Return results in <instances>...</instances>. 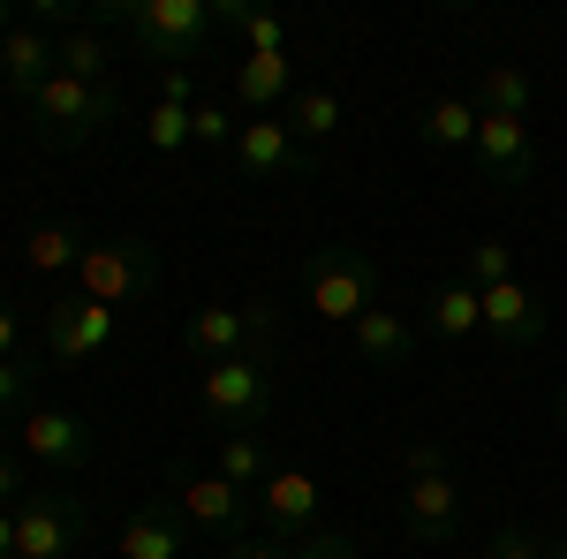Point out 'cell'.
Segmentation results:
<instances>
[{
	"instance_id": "cell-1",
	"label": "cell",
	"mask_w": 567,
	"mask_h": 559,
	"mask_svg": "<svg viewBox=\"0 0 567 559\" xmlns=\"http://www.w3.org/2000/svg\"><path fill=\"white\" fill-rule=\"evenodd\" d=\"M91 23H122L144 61L189 69L205 61V39H213V0H99Z\"/></svg>"
},
{
	"instance_id": "cell-22",
	"label": "cell",
	"mask_w": 567,
	"mask_h": 559,
	"mask_svg": "<svg viewBox=\"0 0 567 559\" xmlns=\"http://www.w3.org/2000/svg\"><path fill=\"white\" fill-rule=\"evenodd\" d=\"M84 250H91V235L76 219H45V227L23 235V272H76Z\"/></svg>"
},
{
	"instance_id": "cell-17",
	"label": "cell",
	"mask_w": 567,
	"mask_h": 559,
	"mask_svg": "<svg viewBox=\"0 0 567 559\" xmlns=\"http://www.w3.org/2000/svg\"><path fill=\"white\" fill-rule=\"evenodd\" d=\"M349 355L371 363V371H409V363H416V325H409L393 302H379V310H363L349 325Z\"/></svg>"
},
{
	"instance_id": "cell-20",
	"label": "cell",
	"mask_w": 567,
	"mask_h": 559,
	"mask_svg": "<svg viewBox=\"0 0 567 559\" xmlns=\"http://www.w3.org/2000/svg\"><path fill=\"white\" fill-rule=\"evenodd\" d=\"M424 325H432V341L462 348L484 333V296L470 288V280H439L432 296H424Z\"/></svg>"
},
{
	"instance_id": "cell-3",
	"label": "cell",
	"mask_w": 567,
	"mask_h": 559,
	"mask_svg": "<svg viewBox=\"0 0 567 559\" xmlns=\"http://www.w3.org/2000/svg\"><path fill=\"white\" fill-rule=\"evenodd\" d=\"M114 114H122L114 84H76V76H53V84L23 106V122H31V136H39L45 152H84L91 136L114 130Z\"/></svg>"
},
{
	"instance_id": "cell-40",
	"label": "cell",
	"mask_w": 567,
	"mask_h": 559,
	"mask_svg": "<svg viewBox=\"0 0 567 559\" xmlns=\"http://www.w3.org/2000/svg\"><path fill=\"white\" fill-rule=\"evenodd\" d=\"M545 545H553V559H567V521H560V537H545Z\"/></svg>"
},
{
	"instance_id": "cell-10",
	"label": "cell",
	"mask_w": 567,
	"mask_h": 559,
	"mask_svg": "<svg viewBox=\"0 0 567 559\" xmlns=\"http://www.w3.org/2000/svg\"><path fill=\"white\" fill-rule=\"evenodd\" d=\"M470 174L492 182V189H529V182H537V136H529V122L484 114L477 144H470Z\"/></svg>"
},
{
	"instance_id": "cell-24",
	"label": "cell",
	"mask_w": 567,
	"mask_h": 559,
	"mask_svg": "<svg viewBox=\"0 0 567 559\" xmlns=\"http://www.w3.org/2000/svg\"><path fill=\"white\" fill-rule=\"evenodd\" d=\"M219 476H227L235 491H265V484H272V454H265L258 431H227V438H219Z\"/></svg>"
},
{
	"instance_id": "cell-36",
	"label": "cell",
	"mask_w": 567,
	"mask_h": 559,
	"mask_svg": "<svg viewBox=\"0 0 567 559\" xmlns=\"http://www.w3.org/2000/svg\"><path fill=\"white\" fill-rule=\"evenodd\" d=\"M16 491H23V462L0 446V507H16Z\"/></svg>"
},
{
	"instance_id": "cell-29",
	"label": "cell",
	"mask_w": 567,
	"mask_h": 559,
	"mask_svg": "<svg viewBox=\"0 0 567 559\" xmlns=\"http://www.w3.org/2000/svg\"><path fill=\"white\" fill-rule=\"evenodd\" d=\"M53 53H61V76H76V84H106V45H99V31H61L53 39Z\"/></svg>"
},
{
	"instance_id": "cell-33",
	"label": "cell",
	"mask_w": 567,
	"mask_h": 559,
	"mask_svg": "<svg viewBox=\"0 0 567 559\" xmlns=\"http://www.w3.org/2000/svg\"><path fill=\"white\" fill-rule=\"evenodd\" d=\"M288 559H363V545L349 529H310L303 545H288Z\"/></svg>"
},
{
	"instance_id": "cell-23",
	"label": "cell",
	"mask_w": 567,
	"mask_h": 559,
	"mask_svg": "<svg viewBox=\"0 0 567 559\" xmlns=\"http://www.w3.org/2000/svg\"><path fill=\"white\" fill-rule=\"evenodd\" d=\"M470 99H477V114H507V122H523L529 99H537V84H529V69H515V61H492Z\"/></svg>"
},
{
	"instance_id": "cell-18",
	"label": "cell",
	"mask_w": 567,
	"mask_h": 559,
	"mask_svg": "<svg viewBox=\"0 0 567 559\" xmlns=\"http://www.w3.org/2000/svg\"><path fill=\"white\" fill-rule=\"evenodd\" d=\"M258 499H265V529H272V545H303L310 529H318V476L272 469V484H265Z\"/></svg>"
},
{
	"instance_id": "cell-28",
	"label": "cell",
	"mask_w": 567,
	"mask_h": 559,
	"mask_svg": "<svg viewBox=\"0 0 567 559\" xmlns=\"http://www.w3.org/2000/svg\"><path fill=\"white\" fill-rule=\"evenodd\" d=\"M31 408H39V363L0 355V424H23Z\"/></svg>"
},
{
	"instance_id": "cell-39",
	"label": "cell",
	"mask_w": 567,
	"mask_h": 559,
	"mask_svg": "<svg viewBox=\"0 0 567 559\" xmlns=\"http://www.w3.org/2000/svg\"><path fill=\"white\" fill-rule=\"evenodd\" d=\"M0 559H16V507H0Z\"/></svg>"
},
{
	"instance_id": "cell-4",
	"label": "cell",
	"mask_w": 567,
	"mask_h": 559,
	"mask_svg": "<svg viewBox=\"0 0 567 559\" xmlns=\"http://www.w3.org/2000/svg\"><path fill=\"white\" fill-rule=\"evenodd\" d=\"M280 333H288L280 302H205V310L182 325V348H189L197 363H235V355H265V363H272Z\"/></svg>"
},
{
	"instance_id": "cell-5",
	"label": "cell",
	"mask_w": 567,
	"mask_h": 559,
	"mask_svg": "<svg viewBox=\"0 0 567 559\" xmlns=\"http://www.w3.org/2000/svg\"><path fill=\"white\" fill-rule=\"evenodd\" d=\"M152 288H159V250H152L144 235H106V242H91L84 265H76V296L106 302V310L144 302Z\"/></svg>"
},
{
	"instance_id": "cell-41",
	"label": "cell",
	"mask_w": 567,
	"mask_h": 559,
	"mask_svg": "<svg viewBox=\"0 0 567 559\" xmlns=\"http://www.w3.org/2000/svg\"><path fill=\"white\" fill-rule=\"evenodd\" d=\"M553 416H560V424H567V386H560V393H553Z\"/></svg>"
},
{
	"instance_id": "cell-16",
	"label": "cell",
	"mask_w": 567,
	"mask_h": 559,
	"mask_svg": "<svg viewBox=\"0 0 567 559\" xmlns=\"http://www.w3.org/2000/svg\"><path fill=\"white\" fill-rule=\"evenodd\" d=\"M545 325H553V310H545V296H529L523 280L484 288V333H492V348H537Z\"/></svg>"
},
{
	"instance_id": "cell-13",
	"label": "cell",
	"mask_w": 567,
	"mask_h": 559,
	"mask_svg": "<svg viewBox=\"0 0 567 559\" xmlns=\"http://www.w3.org/2000/svg\"><path fill=\"white\" fill-rule=\"evenodd\" d=\"M401 529H409L416 545H454V537H462V484H454V469L409 476V499H401Z\"/></svg>"
},
{
	"instance_id": "cell-21",
	"label": "cell",
	"mask_w": 567,
	"mask_h": 559,
	"mask_svg": "<svg viewBox=\"0 0 567 559\" xmlns=\"http://www.w3.org/2000/svg\"><path fill=\"white\" fill-rule=\"evenodd\" d=\"M477 99H432L424 106V122H416V136H424V152H439V159H470V144H477Z\"/></svg>"
},
{
	"instance_id": "cell-9",
	"label": "cell",
	"mask_w": 567,
	"mask_h": 559,
	"mask_svg": "<svg viewBox=\"0 0 567 559\" xmlns=\"http://www.w3.org/2000/svg\"><path fill=\"white\" fill-rule=\"evenodd\" d=\"M23 454H31V462H39L53 484H69V476L91 469L99 431H91L76 408H31V416H23Z\"/></svg>"
},
{
	"instance_id": "cell-26",
	"label": "cell",
	"mask_w": 567,
	"mask_h": 559,
	"mask_svg": "<svg viewBox=\"0 0 567 559\" xmlns=\"http://www.w3.org/2000/svg\"><path fill=\"white\" fill-rule=\"evenodd\" d=\"M280 122H288V136H296V144H303V152H318V144H326V136L341 130V99H333V91H296V99H288V114H280Z\"/></svg>"
},
{
	"instance_id": "cell-32",
	"label": "cell",
	"mask_w": 567,
	"mask_h": 559,
	"mask_svg": "<svg viewBox=\"0 0 567 559\" xmlns=\"http://www.w3.org/2000/svg\"><path fill=\"white\" fill-rule=\"evenodd\" d=\"M484 559H553V545H545L529 521H499V529L484 537Z\"/></svg>"
},
{
	"instance_id": "cell-37",
	"label": "cell",
	"mask_w": 567,
	"mask_h": 559,
	"mask_svg": "<svg viewBox=\"0 0 567 559\" xmlns=\"http://www.w3.org/2000/svg\"><path fill=\"white\" fill-rule=\"evenodd\" d=\"M0 355H23V325H16V310L0 296Z\"/></svg>"
},
{
	"instance_id": "cell-31",
	"label": "cell",
	"mask_w": 567,
	"mask_h": 559,
	"mask_svg": "<svg viewBox=\"0 0 567 559\" xmlns=\"http://www.w3.org/2000/svg\"><path fill=\"white\" fill-rule=\"evenodd\" d=\"M462 280H470V288H499V280H515V250H507V242H492V235H484V242H470V272H462Z\"/></svg>"
},
{
	"instance_id": "cell-7",
	"label": "cell",
	"mask_w": 567,
	"mask_h": 559,
	"mask_svg": "<svg viewBox=\"0 0 567 559\" xmlns=\"http://www.w3.org/2000/svg\"><path fill=\"white\" fill-rule=\"evenodd\" d=\"M272 363L265 355H235V363H205L197 379V408L213 416L219 431H258L272 416Z\"/></svg>"
},
{
	"instance_id": "cell-30",
	"label": "cell",
	"mask_w": 567,
	"mask_h": 559,
	"mask_svg": "<svg viewBox=\"0 0 567 559\" xmlns=\"http://www.w3.org/2000/svg\"><path fill=\"white\" fill-rule=\"evenodd\" d=\"M144 144H152V152H189V106L152 99V106H144Z\"/></svg>"
},
{
	"instance_id": "cell-35",
	"label": "cell",
	"mask_w": 567,
	"mask_h": 559,
	"mask_svg": "<svg viewBox=\"0 0 567 559\" xmlns=\"http://www.w3.org/2000/svg\"><path fill=\"white\" fill-rule=\"evenodd\" d=\"M401 469H409V476H432V469H446V446H439V438H416V446L401 454Z\"/></svg>"
},
{
	"instance_id": "cell-25",
	"label": "cell",
	"mask_w": 567,
	"mask_h": 559,
	"mask_svg": "<svg viewBox=\"0 0 567 559\" xmlns=\"http://www.w3.org/2000/svg\"><path fill=\"white\" fill-rule=\"evenodd\" d=\"M213 23L243 31V39H250V53H288V23H280L272 8H250V0H213Z\"/></svg>"
},
{
	"instance_id": "cell-34",
	"label": "cell",
	"mask_w": 567,
	"mask_h": 559,
	"mask_svg": "<svg viewBox=\"0 0 567 559\" xmlns=\"http://www.w3.org/2000/svg\"><path fill=\"white\" fill-rule=\"evenodd\" d=\"M159 99L167 106H197L205 91H197V69H159Z\"/></svg>"
},
{
	"instance_id": "cell-6",
	"label": "cell",
	"mask_w": 567,
	"mask_h": 559,
	"mask_svg": "<svg viewBox=\"0 0 567 559\" xmlns=\"http://www.w3.org/2000/svg\"><path fill=\"white\" fill-rule=\"evenodd\" d=\"M91 537V507L69 484H39L16 499V559H76Z\"/></svg>"
},
{
	"instance_id": "cell-11",
	"label": "cell",
	"mask_w": 567,
	"mask_h": 559,
	"mask_svg": "<svg viewBox=\"0 0 567 559\" xmlns=\"http://www.w3.org/2000/svg\"><path fill=\"white\" fill-rule=\"evenodd\" d=\"M227 167L243 174V182H303L318 167V152H303L280 114H265V122H243L235 136V152H227Z\"/></svg>"
},
{
	"instance_id": "cell-2",
	"label": "cell",
	"mask_w": 567,
	"mask_h": 559,
	"mask_svg": "<svg viewBox=\"0 0 567 559\" xmlns=\"http://www.w3.org/2000/svg\"><path fill=\"white\" fill-rule=\"evenodd\" d=\"M303 296L326 325H355L363 310L386 302V272H379L371 250H355V242H326V250L303 258Z\"/></svg>"
},
{
	"instance_id": "cell-38",
	"label": "cell",
	"mask_w": 567,
	"mask_h": 559,
	"mask_svg": "<svg viewBox=\"0 0 567 559\" xmlns=\"http://www.w3.org/2000/svg\"><path fill=\"white\" fill-rule=\"evenodd\" d=\"M227 559H288V545H235Z\"/></svg>"
},
{
	"instance_id": "cell-15",
	"label": "cell",
	"mask_w": 567,
	"mask_h": 559,
	"mask_svg": "<svg viewBox=\"0 0 567 559\" xmlns=\"http://www.w3.org/2000/svg\"><path fill=\"white\" fill-rule=\"evenodd\" d=\"M61 76V53H53V39H45L39 23H16L8 39H0V84H8V99L16 106H31L45 84Z\"/></svg>"
},
{
	"instance_id": "cell-12",
	"label": "cell",
	"mask_w": 567,
	"mask_h": 559,
	"mask_svg": "<svg viewBox=\"0 0 567 559\" xmlns=\"http://www.w3.org/2000/svg\"><path fill=\"white\" fill-rule=\"evenodd\" d=\"M106 348H114V310L106 302H84V296L45 302V355L53 363H91Z\"/></svg>"
},
{
	"instance_id": "cell-8",
	"label": "cell",
	"mask_w": 567,
	"mask_h": 559,
	"mask_svg": "<svg viewBox=\"0 0 567 559\" xmlns=\"http://www.w3.org/2000/svg\"><path fill=\"white\" fill-rule=\"evenodd\" d=\"M167 499H175L182 521H189L197 537H213V545L250 537V491H235L219 469H189V462H175V469H167Z\"/></svg>"
},
{
	"instance_id": "cell-14",
	"label": "cell",
	"mask_w": 567,
	"mask_h": 559,
	"mask_svg": "<svg viewBox=\"0 0 567 559\" xmlns=\"http://www.w3.org/2000/svg\"><path fill=\"white\" fill-rule=\"evenodd\" d=\"M235 114L243 122H265V114H288V99H296V53H250V61H235Z\"/></svg>"
},
{
	"instance_id": "cell-42",
	"label": "cell",
	"mask_w": 567,
	"mask_h": 559,
	"mask_svg": "<svg viewBox=\"0 0 567 559\" xmlns=\"http://www.w3.org/2000/svg\"><path fill=\"white\" fill-rule=\"evenodd\" d=\"M8 31H16V15H8V0H0V39H8Z\"/></svg>"
},
{
	"instance_id": "cell-27",
	"label": "cell",
	"mask_w": 567,
	"mask_h": 559,
	"mask_svg": "<svg viewBox=\"0 0 567 559\" xmlns=\"http://www.w3.org/2000/svg\"><path fill=\"white\" fill-rule=\"evenodd\" d=\"M235 136H243V114H235V99H197L189 106V144L197 152H235Z\"/></svg>"
},
{
	"instance_id": "cell-19",
	"label": "cell",
	"mask_w": 567,
	"mask_h": 559,
	"mask_svg": "<svg viewBox=\"0 0 567 559\" xmlns=\"http://www.w3.org/2000/svg\"><path fill=\"white\" fill-rule=\"evenodd\" d=\"M197 529L182 521L175 499H152V507H136L130 521H122V537H114V552L122 559H182V545H189Z\"/></svg>"
}]
</instances>
